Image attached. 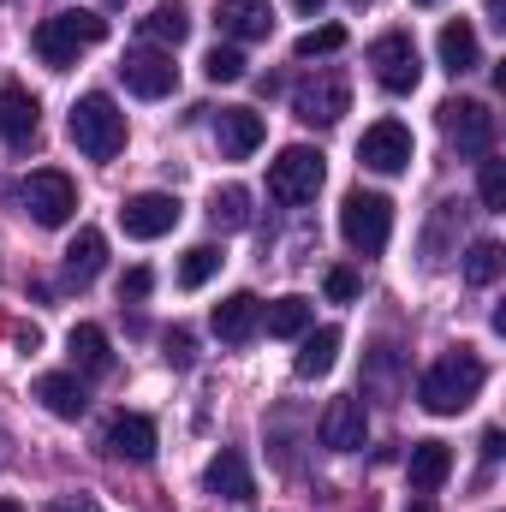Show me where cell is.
<instances>
[{
    "instance_id": "11",
    "label": "cell",
    "mask_w": 506,
    "mask_h": 512,
    "mask_svg": "<svg viewBox=\"0 0 506 512\" xmlns=\"http://www.w3.org/2000/svg\"><path fill=\"white\" fill-rule=\"evenodd\" d=\"M411 155H417V143H411V126H399V120H376L358 137V161L370 173H405Z\"/></svg>"
},
{
    "instance_id": "17",
    "label": "cell",
    "mask_w": 506,
    "mask_h": 512,
    "mask_svg": "<svg viewBox=\"0 0 506 512\" xmlns=\"http://www.w3.org/2000/svg\"><path fill=\"white\" fill-rule=\"evenodd\" d=\"M215 24H221L233 42H268L274 6H268V0H215Z\"/></svg>"
},
{
    "instance_id": "25",
    "label": "cell",
    "mask_w": 506,
    "mask_h": 512,
    "mask_svg": "<svg viewBox=\"0 0 506 512\" xmlns=\"http://www.w3.org/2000/svg\"><path fill=\"white\" fill-rule=\"evenodd\" d=\"M262 322H268L274 340H298V334H310V298L286 292V298H274V304L262 310Z\"/></svg>"
},
{
    "instance_id": "16",
    "label": "cell",
    "mask_w": 506,
    "mask_h": 512,
    "mask_svg": "<svg viewBox=\"0 0 506 512\" xmlns=\"http://www.w3.org/2000/svg\"><path fill=\"white\" fill-rule=\"evenodd\" d=\"M262 137H268V126H262V114H256V108H221V114H215V143H221V155H227V161L256 155V149H262Z\"/></svg>"
},
{
    "instance_id": "20",
    "label": "cell",
    "mask_w": 506,
    "mask_h": 512,
    "mask_svg": "<svg viewBox=\"0 0 506 512\" xmlns=\"http://www.w3.org/2000/svg\"><path fill=\"white\" fill-rule=\"evenodd\" d=\"M54 417H66V423H78L84 411H90V393H84V382L78 376H66V370H48V376H36V387H30Z\"/></svg>"
},
{
    "instance_id": "35",
    "label": "cell",
    "mask_w": 506,
    "mask_h": 512,
    "mask_svg": "<svg viewBox=\"0 0 506 512\" xmlns=\"http://www.w3.org/2000/svg\"><path fill=\"white\" fill-rule=\"evenodd\" d=\"M149 286H155V274H149V268H126V274H120V298H126V304L149 298Z\"/></svg>"
},
{
    "instance_id": "32",
    "label": "cell",
    "mask_w": 506,
    "mask_h": 512,
    "mask_svg": "<svg viewBox=\"0 0 506 512\" xmlns=\"http://www.w3.org/2000/svg\"><path fill=\"white\" fill-rule=\"evenodd\" d=\"M203 78L209 84H239L245 78V54L239 48H209L203 54Z\"/></svg>"
},
{
    "instance_id": "27",
    "label": "cell",
    "mask_w": 506,
    "mask_h": 512,
    "mask_svg": "<svg viewBox=\"0 0 506 512\" xmlns=\"http://www.w3.org/2000/svg\"><path fill=\"white\" fill-rule=\"evenodd\" d=\"M334 358H340V328H316V334H304L298 376H304V382H316V376H328V370H334Z\"/></svg>"
},
{
    "instance_id": "34",
    "label": "cell",
    "mask_w": 506,
    "mask_h": 512,
    "mask_svg": "<svg viewBox=\"0 0 506 512\" xmlns=\"http://www.w3.org/2000/svg\"><path fill=\"white\" fill-rule=\"evenodd\" d=\"M322 286H328V298H334V304H352V298H358V274H352V268H328V280H322Z\"/></svg>"
},
{
    "instance_id": "15",
    "label": "cell",
    "mask_w": 506,
    "mask_h": 512,
    "mask_svg": "<svg viewBox=\"0 0 506 512\" xmlns=\"http://www.w3.org/2000/svg\"><path fill=\"white\" fill-rule=\"evenodd\" d=\"M102 447H108L114 459H126V465H149V459H155V423H149L143 411H120V417L108 423Z\"/></svg>"
},
{
    "instance_id": "10",
    "label": "cell",
    "mask_w": 506,
    "mask_h": 512,
    "mask_svg": "<svg viewBox=\"0 0 506 512\" xmlns=\"http://www.w3.org/2000/svg\"><path fill=\"white\" fill-rule=\"evenodd\" d=\"M441 131L459 155H489L495 149V114L489 102H447L441 108Z\"/></svg>"
},
{
    "instance_id": "42",
    "label": "cell",
    "mask_w": 506,
    "mask_h": 512,
    "mask_svg": "<svg viewBox=\"0 0 506 512\" xmlns=\"http://www.w3.org/2000/svg\"><path fill=\"white\" fill-rule=\"evenodd\" d=\"M417 6H441V0H417Z\"/></svg>"
},
{
    "instance_id": "23",
    "label": "cell",
    "mask_w": 506,
    "mask_h": 512,
    "mask_svg": "<svg viewBox=\"0 0 506 512\" xmlns=\"http://www.w3.org/2000/svg\"><path fill=\"white\" fill-rule=\"evenodd\" d=\"M102 262H108V239H102L96 227H84V233L66 245V280H72V286H90V280L102 274Z\"/></svg>"
},
{
    "instance_id": "22",
    "label": "cell",
    "mask_w": 506,
    "mask_h": 512,
    "mask_svg": "<svg viewBox=\"0 0 506 512\" xmlns=\"http://www.w3.org/2000/svg\"><path fill=\"white\" fill-rule=\"evenodd\" d=\"M435 48H441V66H447L453 78H465V72H477V66H483V48H477V30H471L465 18H453V24H441V36H435Z\"/></svg>"
},
{
    "instance_id": "28",
    "label": "cell",
    "mask_w": 506,
    "mask_h": 512,
    "mask_svg": "<svg viewBox=\"0 0 506 512\" xmlns=\"http://www.w3.org/2000/svg\"><path fill=\"white\" fill-rule=\"evenodd\" d=\"M209 221L227 227V233L251 227V191H245V185H221V191L209 197Z\"/></svg>"
},
{
    "instance_id": "3",
    "label": "cell",
    "mask_w": 506,
    "mask_h": 512,
    "mask_svg": "<svg viewBox=\"0 0 506 512\" xmlns=\"http://www.w3.org/2000/svg\"><path fill=\"white\" fill-rule=\"evenodd\" d=\"M108 36V18L102 12H54V18H42L36 24V54H42V66H54V72H66L84 48H96Z\"/></svg>"
},
{
    "instance_id": "19",
    "label": "cell",
    "mask_w": 506,
    "mask_h": 512,
    "mask_svg": "<svg viewBox=\"0 0 506 512\" xmlns=\"http://www.w3.org/2000/svg\"><path fill=\"white\" fill-rule=\"evenodd\" d=\"M209 322H215V334H221L227 346H245L256 328H262V298H256V292H233V298L215 304Z\"/></svg>"
},
{
    "instance_id": "38",
    "label": "cell",
    "mask_w": 506,
    "mask_h": 512,
    "mask_svg": "<svg viewBox=\"0 0 506 512\" xmlns=\"http://www.w3.org/2000/svg\"><path fill=\"white\" fill-rule=\"evenodd\" d=\"M501 447H506V435L501 429H489V435H483V459H501Z\"/></svg>"
},
{
    "instance_id": "37",
    "label": "cell",
    "mask_w": 506,
    "mask_h": 512,
    "mask_svg": "<svg viewBox=\"0 0 506 512\" xmlns=\"http://www.w3.org/2000/svg\"><path fill=\"white\" fill-rule=\"evenodd\" d=\"M167 358H173L179 370L191 364V334H185V328H173V334H167Z\"/></svg>"
},
{
    "instance_id": "31",
    "label": "cell",
    "mask_w": 506,
    "mask_h": 512,
    "mask_svg": "<svg viewBox=\"0 0 506 512\" xmlns=\"http://www.w3.org/2000/svg\"><path fill=\"white\" fill-rule=\"evenodd\" d=\"M346 48V30L340 24H322V30H304L298 42H292V54L298 60H316V54H340Z\"/></svg>"
},
{
    "instance_id": "8",
    "label": "cell",
    "mask_w": 506,
    "mask_h": 512,
    "mask_svg": "<svg viewBox=\"0 0 506 512\" xmlns=\"http://www.w3.org/2000/svg\"><path fill=\"white\" fill-rule=\"evenodd\" d=\"M120 227H126V239H137V245L167 239V233L179 227V197H167V191H137V197L120 203Z\"/></svg>"
},
{
    "instance_id": "9",
    "label": "cell",
    "mask_w": 506,
    "mask_h": 512,
    "mask_svg": "<svg viewBox=\"0 0 506 512\" xmlns=\"http://www.w3.org/2000/svg\"><path fill=\"white\" fill-rule=\"evenodd\" d=\"M120 78H126L131 96H143V102H161V96H173V84H179V66H173V54H167V48H131L126 60H120Z\"/></svg>"
},
{
    "instance_id": "1",
    "label": "cell",
    "mask_w": 506,
    "mask_h": 512,
    "mask_svg": "<svg viewBox=\"0 0 506 512\" xmlns=\"http://www.w3.org/2000/svg\"><path fill=\"white\" fill-rule=\"evenodd\" d=\"M489 382V370H483V358L477 352H447V358H435L429 370H423V382H417V399H423V411H435V417H459L477 393Z\"/></svg>"
},
{
    "instance_id": "18",
    "label": "cell",
    "mask_w": 506,
    "mask_h": 512,
    "mask_svg": "<svg viewBox=\"0 0 506 512\" xmlns=\"http://www.w3.org/2000/svg\"><path fill=\"white\" fill-rule=\"evenodd\" d=\"M203 483H209V495H221V501H251L256 495V477H251V465H245L239 447H221V453L209 459Z\"/></svg>"
},
{
    "instance_id": "40",
    "label": "cell",
    "mask_w": 506,
    "mask_h": 512,
    "mask_svg": "<svg viewBox=\"0 0 506 512\" xmlns=\"http://www.w3.org/2000/svg\"><path fill=\"white\" fill-rule=\"evenodd\" d=\"M405 512H435V507H429V501H411V507H405Z\"/></svg>"
},
{
    "instance_id": "33",
    "label": "cell",
    "mask_w": 506,
    "mask_h": 512,
    "mask_svg": "<svg viewBox=\"0 0 506 512\" xmlns=\"http://www.w3.org/2000/svg\"><path fill=\"white\" fill-rule=\"evenodd\" d=\"M477 197H483V209H506V161H483Z\"/></svg>"
},
{
    "instance_id": "29",
    "label": "cell",
    "mask_w": 506,
    "mask_h": 512,
    "mask_svg": "<svg viewBox=\"0 0 506 512\" xmlns=\"http://www.w3.org/2000/svg\"><path fill=\"white\" fill-rule=\"evenodd\" d=\"M221 262H227V256L215 251V245H191V251H185V262H179V286H185V292L209 286V280L221 274Z\"/></svg>"
},
{
    "instance_id": "41",
    "label": "cell",
    "mask_w": 506,
    "mask_h": 512,
    "mask_svg": "<svg viewBox=\"0 0 506 512\" xmlns=\"http://www.w3.org/2000/svg\"><path fill=\"white\" fill-rule=\"evenodd\" d=\"M0 512H24V507H18V501H0Z\"/></svg>"
},
{
    "instance_id": "26",
    "label": "cell",
    "mask_w": 506,
    "mask_h": 512,
    "mask_svg": "<svg viewBox=\"0 0 506 512\" xmlns=\"http://www.w3.org/2000/svg\"><path fill=\"white\" fill-rule=\"evenodd\" d=\"M143 36H149V42H161V48H179V42L191 36V12H185L179 0H161V6L143 18Z\"/></svg>"
},
{
    "instance_id": "12",
    "label": "cell",
    "mask_w": 506,
    "mask_h": 512,
    "mask_svg": "<svg viewBox=\"0 0 506 512\" xmlns=\"http://www.w3.org/2000/svg\"><path fill=\"white\" fill-rule=\"evenodd\" d=\"M316 435H322V447H334V453H358V447L370 441V417H364V399H352V393L328 399V411H322Z\"/></svg>"
},
{
    "instance_id": "43",
    "label": "cell",
    "mask_w": 506,
    "mask_h": 512,
    "mask_svg": "<svg viewBox=\"0 0 506 512\" xmlns=\"http://www.w3.org/2000/svg\"><path fill=\"white\" fill-rule=\"evenodd\" d=\"M108 6H120V0H108Z\"/></svg>"
},
{
    "instance_id": "13",
    "label": "cell",
    "mask_w": 506,
    "mask_h": 512,
    "mask_svg": "<svg viewBox=\"0 0 506 512\" xmlns=\"http://www.w3.org/2000/svg\"><path fill=\"white\" fill-rule=\"evenodd\" d=\"M346 108H352L346 78H310V84H298V96H292V114H298L304 126H340Z\"/></svg>"
},
{
    "instance_id": "36",
    "label": "cell",
    "mask_w": 506,
    "mask_h": 512,
    "mask_svg": "<svg viewBox=\"0 0 506 512\" xmlns=\"http://www.w3.org/2000/svg\"><path fill=\"white\" fill-rule=\"evenodd\" d=\"M42 512H102V501L96 495H54Z\"/></svg>"
},
{
    "instance_id": "14",
    "label": "cell",
    "mask_w": 506,
    "mask_h": 512,
    "mask_svg": "<svg viewBox=\"0 0 506 512\" xmlns=\"http://www.w3.org/2000/svg\"><path fill=\"white\" fill-rule=\"evenodd\" d=\"M42 131V102L24 90V84H0V137L12 149H30Z\"/></svg>"
},
{
    "instance_id": "5",
    "label": "cell",
    "mask_w": 506,
    "mask_h": 512,
    "mask_svg": "<svg viewBox=\"0 0 506 512\" xmlns=\"http://www.w3.org/2000/svg\"><path fill=\"white\" fill-rule=\"evenodd\" d=\"M340 239L358 256H381L387 239H393V203L381 191H352L340 203Z\"/></svg>"
},
{
    "instance_id": "24",
    "label": "cell",
    "mask_w": 506,
    "mask_h": 512,
    "mask_svg": "<svg viewBox=\"0 0 506 512\" xmlns=\"http://www.w3.org/2000/svg\"><path fill=\"white\" fill-rule=\"evenodd\" d=\"M66 346H72V364H78L84 376H108V370H114V352H108V334H102L96 322H78Z\"/></svg>"
},
{
    "instance_id": "21",
    "label": "cell",
    "mask_w": 506,
    "mask_h": 512,
    "mask_svg": "<svg viewBox=\"0 0 506 512\" xmlns=\"http://www.w3.org/2000/svg\"><path fill=\"white\" fill-rule=\"evenodd\" d=\"M411 489L417 495H435L447 477H453V447L447 441H411Z\"/></svg>"
},
{
    "instance_id": "4",
    "label": "cell",
    "mask_w": 506,
    "mask_h": 512,
    "mask_svg": "<svg viewBox=\"0 0 506 512\" xmlns=\"http://www.w3.org/2000/svg\"><path fill=\"white\" fill-rule=\"evenodd\" d=\"M322 179H328V167H322V149H310V143H286V149L268 161V197L286 203V209L316 203Z\"/></svg>"
},
{
    "instance_id": "30",
    "label": "cell",
    "mask_w": 506,
    "mask_h": 512,
    "mask_svg": "<svg viewBox=\"0 0 506 512\" xmlns=\"http://www.w3.org/2000/svg\"><path fill=\"white\" fill-rule=\"evenodd\" d=\"M495 274H501V245H495V239H477V245L465 251V280H471V286H489Z\"/></svg>"
},
{
    "instance_id": "2",
    "label": "cell",
    "mask_w": 506,
    "mask_h": 512,
    "mask_svg": "<svg viewBox=\"0 0 506 512\" xmlns=\"http://www.w3.org/2000/svg\"><path fill=\"white\" fill-rule=\"evenodd\" d=\"M72 143L90 155V161H114L120 149H126V114H120V102L108 96V90H90V96H78V108H72Z\"/></svg>"
},
{
    "instance_id": "39",
    "label": "cell",
    "mask_w": 506,
    "mask_h": 512,
    "mask_svg": "<svg viewBox=\"0 0 506 512\" xmlns=\"http://www.w3.org/2000/svg\"><path fill=\"white\" fill-rule=\"evenodd\" d=\"M292 6H298L304 18H316V12H322V0H292Z\"/></svg>"
},
{
    "instance_id": "7",
    "label": "cell",
    "mask_w": 506,
    "mask_h": 512,
    "mask_svg": "<svg viewBox=\"0 0 506 512\" xmlns=\"http://www.w3.org/2000/svg\"><path fill=\"white\" fill-rule=\"evenodd\" d=\"M370 66H376V84L387 96H411L423 84V60H417V42L405 30H387L370 42Z\"/></svg>"
},
{
    "instance_id": "6",
    "label": "cell",
    "mask_w": 506,
    "mask_h": 512,
    "mask_svg": "<svg viewBox=\"0 0 506 512\" xmlns=\"http://www.w3.org/2000/svg\"><path fill=\"white\" fill-rule=\"evenodd\" d=\"M18 197H24V215H30L36 227H66V221L78 215V185H72L60 167H36Z\"/></svg>"
}]
</instances>
